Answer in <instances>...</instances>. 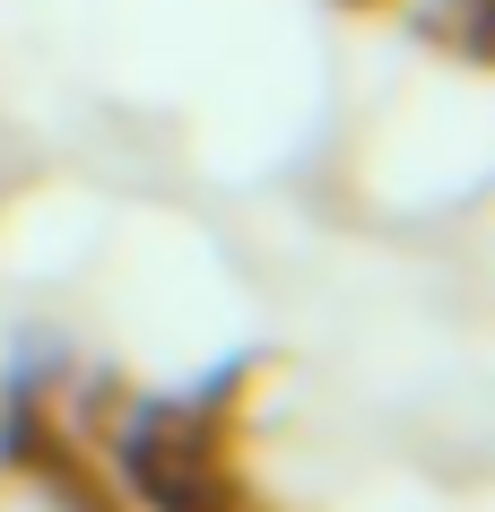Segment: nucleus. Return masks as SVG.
Segmentation results:
<instances>
[{
  "label": "nucleus",
  "instance_id": "f257e3e1",
  "mask_svg": "<svg viewBox=\"0 0 495 512\" xmlns=\"http://www.w3.org/2000/svg\"><path fill=\"white\" fill-rule=\"evenodd\" d=\"M200 512H261V504H252L244 486H226V495H209V504H200Z\"/></svg>",
  "mask_w": 495,
  "mask_h": 512
}]
</instances>
